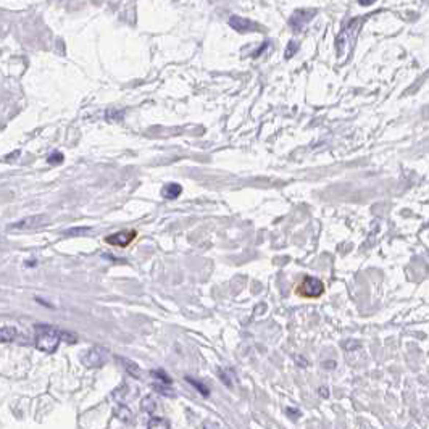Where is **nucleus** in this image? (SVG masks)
<instances>
[{"instance_id": "nucleus-17", "label": "nucleus", "mask_w": 429, "mask_h": 429, "mask_svg": "<svg viewBox=\"0 0 429 429\" xmlns=\"http://www.w3.org/2000/svg\"><path fill=\"white\" fill-rule=\"evenodd\" d=\"M186 381H187V383H190L192 386H196V387H197V391H199V392H202L203 395H208V394H210V391L207 389V386H205V384H202V383H199V381H196V379H194V377L186 376Z\"/></svg>"}, {"instance_id": "nucleus-18", "label": "nucleus", "mask_w": 429, "mask_h": 429, "mask_svg": "<svg viewBox=\"0 0 429 429\" xmlns=\"http://www.w3.org/2000/svg\"><path fill=\"white\" fill-rule=\"evenodd\" d=\"M297 50H299V44L295 42V40H291L289 45H288V49H285V58L294 57V55H295V52H297Z\"/></svg>"}, {"instance_id": "nucleus-1", "label": "nucleus", "mask_w": 429, "mask_h": 429, "mask_svg": "<svg viewBox=\"0 0 429 429\" xmlns=\"http://www.w3.org/2000/svg\"><path fill=\"white\" fill-rule=\"evenodd\" d=\"M36 347L39 350L52 353L57 350V347L61 341V332L57 331L52 326H37L36 328Z\"/></svg>"}, {"instance_id": "nucleus-20", "label": "nucleus", "mask_w": 429, "mask_h": 429, "mask_svg": "<svg viewBox=\"0 0 429 429\" xmlns=\"http://www.w3.org/2000/svg\"><path fill=\"white\" fill-rule=\"evenodd\" d=\"M203 429H223V427L214 421H205L203 423Z\"/></svg>"}, {"instance_id": "nucleus-12", "label": "nucleus", "mask_w": 429, "mask_h": 429, "mask_svg": "<svg viewBox=\"0 0 429 429\" xmlns=\"http://www.w3.org/2000/svg\"><path fill=\"white\" fill-rule=\"evenodd\" d=\"M140 408H142V410H144V412H147L149 415H152L153 412H155V408H157V402H155V398H153V397H144V398H142Z\"/></svg>"}, {"instance_id": "nucleus-21", "label": "nucleus", "mask_w": 429, "mask_h": 429, "mask_svg": "<svg viewBox=\"0 0 429 429\" xmlns=\"http://www.w3.org/2000/svg\"><path fill=\"white\" fill-rule=\"evenodd\" d=\"M86 231H89V228H79V229H69V231L66 232V236H73V234H83V232H86Z\"/></svg>"}, {"instance_id": "nucleus-7", "label": "nucleus", "mask_w": 429, "mask_h": 429, "mask_svg": "<svg viewBox=\"0 0 429 429\" xmlns=\"http://www.w3.org/2000/svg\"><path fill=\"white\" fill-rule=\"evenodd\" d=\"M316 13V10H297L289 19V25L294 31H299L302 29L306 23L310 21V19L315 16Z\"/></svg>"}, {"instance_id": "nucleus-11", "label": "nucleus", "mask_w": 429, "mask_h": 429, "mask_svg": "<svg viewBox=\"0 0 429 429\" xmlns=\"http://www.w3.org/2000/svg\"><path fill=\"white\" fill-rule=\"evenodd\" d=\"M16 337L15 328H0V344L2 342H12Z\"/></svg>"}, {"instance_id": "nucleus-10", "label": "nucleus", "mask_w": 429, "mask_h": 429, "mask_svg": "<svg viewBox=\"0 0 429 429\" xmlns=\"http://www.w3.org/2000/svg\"><path fill=\"white\" fill-rule=\"evenodd\" d=\"M121 360V365L126 368V371L131 374V376H134V377H140V368L136 365V363H132V362H129V360H126V359H120Z\"/></svg>"}, {"instance_id": "nucleus-8", "label": "nucleus", "mask_w": 429, "mask_h": 429, "mask_svg": "<svg viewBox=\"0 0 429 429\" xmlns=\"http://www.w3.org/2000/svg\"><path fill=\"white\" fill-rule=\"evenodd\" d=\"M229 25H231L232 29L239 31V33H250V31H258L260 29L257 26V23H253V21H250V19L242 18V16H231Z\"/></svg>"}, {"instance_id": "nucleus-22", "label": "nucleus", "mask_w": 429, "mask_h": 429, "mask_svg": "<svg viewBox=\"0 0 429 429\" xmlns=\"http://www.w3.org/2000/svg\"><path fill=\"white\" fill-rule=\"evenodd\" d=\"M285 412H288V413H289V416H292L294 420H297V418L300 416V412H299V410H291V408H288V410H285Z\"/></svg>"}, {"instance_id": "nucleus-14", "label": "nucleus", "mask_w": 429, "mask_h": 429, "mask_svg": "<svg viewBox=\"0 0 429 429\" xmlns=\"http://www.w3.org/2000/svg\"><path fill=\"white\" fill-rule=\"evenodd\" d=\"M152 376L155 377V379L160 383V384H166L170 386L171 384V377H168V374L165 371H161V370H155V371H152Z\"/></svg>"}, {"instance_id": "nucleus-4", "label": "nucleus", "mask_w": 429, "mask_h": 429, "mask_svg": "<svg viewBox=\"0 0 429 429\" xmlns=\"http://www.w3.org/2000/svg\"><path fill=\"white\" fill-rule=\"evenodd\" d=\"M47 223H49L47 217H40V214H37V217H28V218H23L21 221L8 224L7 229L8 231H33V229L45 226Z\"/></svg>"}, {"instance_id": "nucleus-6", "label": "nucleus", "mask_w": 429, "mask_h": 429, "mask_svg": "<svg viewBox=\"0 0 429 429\" xmlns=\"http://www.w3.org/2000/svg\"><path fill=\"white\" fill-rule=\"evenodd\" d=\"M137 237V231L134 229H126V231H120L111 234V236L105 237V242L113 245V247H128V245Z\"/></svg>"}, {"instance_id": "nucleus-13", "label": "nucleus", "mask_w": 429, "mask_h": 429, "mask_svg": "<svg viewBox=\"0 0 429 429\" xmlns=\"http://www.w3.org/2000/svg\"><path fill=\"white\" fill-rule=\"evenodd\" d=\"M147 429H170V424L166 420H163V418H152L149 421Z\"/></svg>"}, {"instance_id": "nucleus-23", "label": "nucleus", "mask_w": 429, "mask_h": 429, "mask_svg": "<svg viewBox=\"0 0 429 429\" xmlns=\"http://www.w3.org/2000/svg\"><path fill=\"white\" fill-rule=\"evenodd\" d=\"M0 245H2V237H0Z\"/></svg>"}, {"instance_id": "nucleus-16", "label": "nucleus", "mask_w": 429, "mask_h": 429, "mask_svg": "<svg viewBox=\"0 0 429 429\" xmlns=\"http://www.w3.org/2000/svg\"><path fill=\"white\" fill-rule=\"evenodd\" d=\"M116 416L120 418V420H123V421H131L132 420V415H131V412H129V408L128 407H120L118 410H116Z\"/></svg>"}, {"instance_id": "nucleus-19", "label": "nucleus", "mask_w": 429, "mask_h": 429, "mask_svg": "<svg viewBox=\"0 0 429 429\" xmlns=\"http://www.w3.org/2000/svg\"><path fill=\"white\" fill-rule=\"evenodd\" d=\"M47 161L50 163V165H58V163L63 161V155H61L60 152H54V155H50L47 158Z\"/></svg>"}, {"instance_id": "nucleus-9", "label": "nucleus", "mask_w": 429, "mask_h": 429, "mask_svg": "<svg viewBox=\"0 0 429 429\" xmlns=\"http://www.w3.org/2000/svg\"><path fill=\"white\" fill-rule=\"evenodd\" d=\"M181 192H182V187L179 186V184L170 182L161 189V196L165 199H168V200H173V199H178L181 196Z\"/></svg>"}, {"instance_id": "nucleus-5", "label": "nucleus", "mask_w": 429, "mask_h": 429, "mask_svg": "<svg viewBox=\"0 0 429 429\" xmlns=\"http://www.w3.org/2000/svg\"><path fill=\"white\" fill-rule=\"evenodd\" d=\"M107 359H108V352L105 349L94 347V349H89L83 355V363L89 368H99L107 363Z\"/></svg>"}, {"instance_id": "nucleus-15", "label": "nucleus", "mask_w": 429, "mask_h": 429, "mask_svg": "<svg viewBox=\"0 0 429 429\" xmlns=\"http://www.w3.org/2000/svg\"><path fill=\"white\" fill-rule=\"evenodd\" d=\"M153 387H155V391H157L158 394H163V395H166V397H175V391H173L171 387L166 386V384L155 383V384H153Z\"/></svg>"}, {"instance_id": "nucleus-3", "label": "nucleus", "mask_w": 429, "mask_h": 429, "mask_svg": "<svg viewBox=\"0 0 429 429\" xmlns=\"http://www.w3.org/2000/svg\"><path fill=\"white\" fill-rule=\"evenodd\" d=\"M359 28V19H352L341 36L337 37V50H339V60L344 61V54H349L355 42V29Z\"/></svg>"}, {"instance_id": "nucleus-2", "label": "nucleus", "mask_w": 429, "mask_h": 429, "mask_svg": "<svg viewBox=\"0 0 429 429\" xmlns=\"http://www.w3.org/2000/svg\"><path fill=\"white\" fill-rule=\"evenodd\" d=\"M295 294L303 299H318L324 294V284L315 276H305V278L295 285Z\"/></svg>"}]
</instances>
